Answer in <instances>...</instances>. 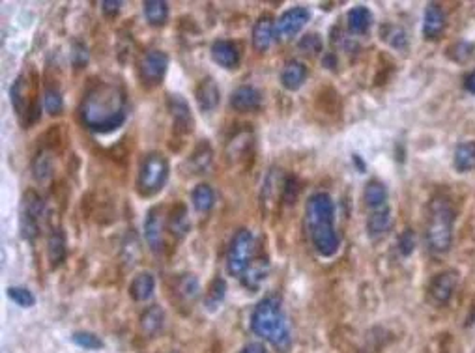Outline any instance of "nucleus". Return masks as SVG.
<instances>
[{"mask_svg": "<svg viewBox=\"0 0 475 353\" xmlns=\"http://www.w3.org/2000/svg\"><path fill=\"white\" fill-rule=\"evenodd\" d=\"M128 94L116 82L99 81L88 88L79 105V120L88 131L107 135L120 129L128 120Z\"/></svg>", "mask_w": 475, "mask_h": 353, "instance_id": "nucleus-1", "label": "nucleus"}, {"mask_svg": "<svg viewBox=\"0 0 475 353\" xmlns=\"http://www.w3.org/2000/svg\"><path fill=\"white\" fill-rule=\"evenodd\" d=\"M305 226L312 249L318 254L322 258H332L333 254H337L341 240L335 230V204L327 193H315L307 200Z\"/></svg>", "mask_w": 475, "mask_h": 353, "instance_id": "nucleus-2", "label": "nucleus"}, {"mask_svg": "<svg viewBox=\"0 0 475 353\" xmlns=\"http://www.w3.org/2000/svg\"><path fill=\"white\" fill-rule=\"evenodd\" d=\"M251 331L256 337L266 338L277 349H288L290 346V331L286 323L283 303L277 296H268L255 307L251 314Z\"/></svg>", "mask_w": 475, "mask_h": 353, "instance_id": "nucleus-3", "label": "nucleus"}, {"mask_svg": "<svg viewBox=\"0 0 475 353\" xmlns=\"http://www.w3.org/2000/svg\"><path fill=\"white\" fill-rule=\"evenodd\" d=\"M455 230V208L449 196L435 195L429 202V213L425 223L427 245L436 254H444L453 245Z\"/></svg>", "mask_w": 475, "mask_h": 353, "instance_id": "nucleus-4", "label": "nucleus"}, {"mask_svg": "<svg viewBox=\"0 0 475 353\" xmlns=\"http://www.w3.org/2000/svg\"><path fill=\"white\" fill-rule=\"evenodd\" d=\"M169 159L159 152H150L141 159L137 172V193L143 198H152L165 189L169 181Z\"/></svg>", "mask_w": 475, "mask_h": 353, "instance_id": "nucleus-5", "label": "nucleus"}, {"mask_svg": "<svg viewBox=\"0 0 475 353\" xmlns=\"http://www.w3.org/2000/svg\"><path fill=\"white\" fill-rule=\"evenodd\" d=\"M256 240L253 232L247 228H240L230 240L229 251H226V271L230 276H244L247 267L255 258Z\"/></svg>", "mask_w": 475, "mask_h": 353, "instance_id": "nucleus-6", "label": "nucleus"}, {"mask_svg": "<svg viewBox=\"0 0 475 353\" xmlns=\"http://www.w3.org/2000/svg\"><path fill=\"white\" fill-rule=\"evenodd\" d=\"M45 211V202L36 191H26L19 206V234L25 241H34L40 234L41 217Z\"/></svg>", "mask_w": 475, "mask_h": 353, "instance_id": "nucleus-7", "label": "nucleus"}, {"mask_svg": "<svg viewBox=\"0 0 475 353\" xmlns=\"http://www.w3.org/2000/svg\"><path fill=\"white\" fill-rule=\"evenodd\" d=\"M10 103L19 118L25 116V123H34L40 118L41 108L34 98H31V79L19 75L10 86Z\"/></svg>", "mask_w": 475, "mask_h": 353, "instance_id": "nucleus-8", "label": "nucleus"}, {"mask_svg": "<svg viewBox=\"0 0 475 353\" xmlns=\"http://www.w3.org/2000/svg\"><path fill=\"white\" fill-rule=\"evenodd\" d=\"M169 62V55L165 51H158V49L143 55V58L138 62V77H141L144 86H158L159 82L165 79V75H167Z\"/></svg>", "mask_w": 475, "mask_h": 353, "instance_id": "nucleus-9", "label": "nucleus"}, {"mask_svg": "<svg viewBox=\"0 0 475 353\" xmlns=\"http://www.w3.org/2000/svg\"><path fill=\"white\" fill-rule=\"evenodd\" d=\"M311 21V10L305 6H294L283 11L281 17L275 21L277 40L288 41L303 30V26Z\"/></svg>", "mask_w": 475, "mask_h": 353, "instance_id": "nucleus-10", "label": "nucleus"}, {"mask_svg": "<svg viewBox=\"0 0 475 353\" xmlns=\"http://www.w3.org/2000/svg\"><path fill=\"white\" fill-rule=\"evenodd\" d=\"M165 226H167V215L163 208L153 206L144 219V240L150 251L155 254L163 251L165 247Z\"/></svg>", "mask_w": 475, "mask_h": 353, "instance_id": "nucleus-11", "label": "nucleus"}, {"mask_svg": "<svg viewBox=\"0 0 475 353\" xmlns=\"http://www.w3.org/2000/svg\"><path fill=\"white\" fill-rule=\"evenodd\" d=\"M459 284V271L455 269H445L432 276L429 284V299L436 307H444L451 301Z\"/></svg>", "mask_w": 475, "mask_h": 353, "instance_id": "nucleus-12", "label": "nucleus"}, {"mask_svg": "<svg viewBox=\"0 0 475 353\" xmlns=\"http://www.w3.org/2000/svg\"><path fill=\"white\" fill-rule=\"evenodd\" d=\"M167 108L173 118L174 131L178 135H190L193 131V114H191L190 103L185 101L180 94H169L167 96Z\"/></svg>", "mask_w": 475, "mask_h": 353, "instance_id": "nucleus-13", "label": "nucleus"}, {"mask_svg": "<svg viewBox=\"0 0 475 353\" xmlns=\"http://www.w3.org/2000/svg\"><path fill=\"white\" fill-rule=\"evenodd\" d=\"M268 273H270V258L264 251L256 252L253 262L247 267V271L241 276V282L249 292H256L262 286V282L268 279Z\"/></svg>", "mask_w": 475, "mask_h": 353, "instance_id": "nucleus-14", "label": "nucleus"}, {"mask_svg": "<svg viewBox=\"0 0 475 353\" xmlns=\"http://www.w3.org/2000/svg\"><path fill=\"white\" fill-rule=\"evenodd\" d=\"M212 60L225 69H236L240 66V47L230 40H217L209 49Z\"/></svg>", "mask_w": 475, "mask_h": 353, "instance_id": "nucleus-15", "label": "nucleus"}, {"mask_svg": "<svg viewBox=\"0 0 475 353\" xmlns=\"http://www.w3.org/2000/svg\"><path fill=\"white\" fill-rule=\"evenodd\" d=\"M230 107L238 113H255L262 107V94L255 86H240L230 94Z\"/></svg>", "mask_w": 475, "mask_h": 353, "instance_id": "nucleus-16", "label": "nucleus"}, {"mask_svg": "<svg viewBox=\"0 0 475 353\" xmlns=\"http://www.w3.org/2000/svg\"><path fill=\"white\" fill-rule=\"evenodd\" d=\"M221 99V92L219 86H217V82L215 79L206 77L197 84L195 88V101L199 105V108L202 113H212L217 108Z\"/></svg>", "mask_w": 475, "mask_h": 353, "instance_id": "nucleus-17", "label": "nucleus"}, {"mask_svg": "<svg viewBox=\"0 0 475 353\" xmlns=\"http://www.w3.org/2000/svg\"><path fill=\"white\" fill-rule=\"evenodd\" d=\"M277 38L275 34V21L271 16H261L256 19L253 26V47L258 52H266L271 47L273 40Z\"/></svg>", "mask_w": 475, "mask_h": 353, "instance_id": "nucleus-18", "label": "nucleus"}, {"mask_svg": "<svg viewBox=\"0 0 475 353\" xmlns=\"http://www.w3.org/2000/svg\"><path fill=\"white\" fill-rule=\"evenodd\" d=\"M67 256V243H66V234L62 230L60 226H55L51 232H49V237H47V258H49V264H51L53 269L60 267L64 262H66Z\"/></svg>", "mask_w": 475, "mask_h": 353, "instance_id": "nucleus-19", "label": "nucleus"}, {"mask_svg": "<svg viewBox=\"0 0 475 353\" xmlns=\"http://www.w3.org/2000/svg\"><path fill=\"white\" fill-rule=\"evenodd\" d=\"M214 161V148L208 140H200L197 148L191 152L190 159L185 161V169L190 170V174H204L206 170L212 167Z\"/></svg>", "mask_w": 475, "mask_h": 353, "instance_id": "nucleus-20", "label": "nucleus"}, {"mask_svg": "<svg viewBox=\"0 0 475 353\" xmlns=\"http://www.w3.org/2000/svg\"><path fill=\"white\" fill-rule=\"evenodd\" d=\"M445 30V13L436 2L427 6L423 16V36L425 40H439Z\"/></svg>", "mask_w": 475, "mask_h": 353, "instance_id": "nucleus-21", "label": "nucleus"}, {"mask_svg": "<svg viewBox=\"0 0 475 353\" xmlns=\"http://www.w3.org/2000/svg\"><path fill=\"white\" fill-rule=\"evenodd\" d=\"M167 228H169V232L173 234L174 240H184L185 235L190 234L191 220L187 206L182 204V202L173 206V210H170L169 215H167Z\"/></svg>", "mask_w": 475, "mask_h": 353, "instance_id": "nucleus-22", "label": "nucleus"}, {"mask_svg": "<svg viewBox=\"0 0 475 353\" xmlns=\"http://www.w3.org/2000/svg\"><path fill=\"white\" fill-rule=\"evenodd\" d=\"M307 77H309V69L303 62L288 60L281 72V84L288 92H296L303 86Z\"/></svg>", "mask_w": 475, "mask_h": 353, "instance_id": "nucleus-23", "label": "nucleus"}, {"mask_svg": "<svg viewBox=\"0 0 475 353\" xmlns=\"http://www.w3.org/2000/svg\"><path fill=\"white\" fill-rule=\"evenodd\" d=\"M153 290H155V279L148 271L137 273L131 284H129V296L137 303L148 301L150 297L153 296Z\"/></svg>", "mask_w": 475, "mask_h": 353, "instance_id": "nucleus-24", "label": "nucleus"}, {"mask_svg": "<svg viewBox=\"0 0 475 353\" xmlns=\"http://www.w3.org/2000/svg\"><path fill=\"white\" fill-rule=\"evenodd\" d=\"M346 25L348 30L356 36L367 34L371 25H373V13L367 6H356L346 13Z\"/></svg>", "mask_w": 475, "mask_h": 353, "instance_id": "nucleus-25", "label": "nucleus"}, {"mask_svg": "<svg viewBox=\"0 0 475 353\" xmlns=\"http://www.w3.org/2000/svg\"><path fill=\"white\" fill-rule=\"evenodd\" d=\"M163 320H165V313L163 308L159 307V305H152L141 314V329H143V333L146 337H153V335H158L163 327Z\"/></svg>", "mask_w": 475, "mask_h": 353, "instance_id": "nucleus-26", "label": "nucleus"}, {"mask_svg": "<svg viewBox=\"0 0 475 353\" xmlns=\"http://www.w3.org/2000/svg\"><path fill=\"white\" fill-rule=\"evenodd\" d=\"M363 202L367 208L371 210H382L386 208V202H388V189L386 185L380 184V181H368L365 185V191H363Z\"/></svg>", "mask_w": 475, "mask_h": 353, "instance_id": "nucleus-27", "label": "nucleus"}, {"mask_svg": "<svg viewBox=\"0 0 475 353\" xmlns=\"http://www.w3.org/2000/svg\"><path fill=\"white\" fill-rule=\"evenodd\" d=\"M143 11L150 26H163L169 19V4L165 0H146L143 2Z\"/></svg>", "mask_w": 475, "mask_h": 353, "instance_id": "nucleus-28", "label": "nucleus"}, {"mask_svg": "<svg viewBox=\"0 0 475 353\" xmlns=\"http://www.w3.org/2000/svg\"><path fill=\"white\" fill-rule=\"evenodd\" d=\"M453 164L459 172H470L475 169V142L468 140V142L459 144L453 154Z\"/></svg>", "mask_w": 475, "mask_h": 353, "instance_id": "nucleus-29", "label": "nucleus"}, {"mask_svg": "<svg viewBox=\"0 0 475 353\" xmlns=\"http://www.w3.org/2000/svg\"><path fill=\"white\" fill-rule=\"evenodd\" d=\"M391 211L389 208H382V210L373 211L367 219V232L371 237H380L391 228Z\"/></svg>", "mask_w": 475, "mask_h": 353, "instance_id": "nucleus-30", "label": "nucleus"}, {"mask_svg": "<svg viewBox=\"0 0 475 353\" xmlns=\"http://www.w3.org/2000/svg\"><path fill=\"white\" fill-rule=\"evenodd\" d=\"M191 202L193 208L199 213H208L215 204V193L208 184H199L191 193Z\"/></svg>", "mask_w": 475, "mask_h": 353, "instance_id": "nucleus-31", "label": "nucleus"}, {"mask_svg": "<svg viewBox=\"0 0 475 353\" xmlns=\"http://www.w3.org/2000/svg\"><path fill=\"white\" fill-rule=\"evenodd\" d=\"M176 293H178L185 303H193L200 296V282L199 279L191 273H185L176 282Z\"/></svg>", "mask_w": 475, "mask_h": 353, "instance_id": "nucleus-32", "label": "nucleus"}, {"mask_svg": "<svg viewBox=\"0 0 475 353\" xmlns=\"http://www.w3.org/2000/svg\"><path fill=\"white\" fill-rule=\"evenodd\" d=\"M225 296H226L225 279H221V276H215L214 281L209 282L208 292H206V297H204L206 308H209V310H215V308L219 307L221 303H223Z\"/></svg>", "mask_w": 475, "mask_h": 353, "instance_id": "nucleus-33", "label": "nucleus"}, {"mask_svg": "<svg viewBox=\"0 0 475 353\" xmlns=\"http://www.w3.org/2000/svg\"><path fill=\"white\" fill-rule=\"evenodd\" d=\"M43 108L47 114L51 116H58L64 111V99H62V92L57 86H45L43 90Z\"/></svg>", "mask_w": 475, "mask_h": 353, "instance_id": "nucleus-34", "label": "nucleus"}, {"mask_svg": "<svg viewBox=\"0 0 475 353\" xmlns=\"http://www.w3.org/2000/svg\"><path fill=\"white\" fill-rule=\"evenodd\" d=\"M32 172H34V179L38 184H45L47 179L53 176V159L47 155V152L38 154L32 164Z\"/></svg>", "mask_w": 475, "mask_h": 353, "instance_id": "nucleus-35", "label": "nucleus"}, {"mask_svg": "<svg viewBox=\"0 0 475 353\" xmlns=\"http://www.w3.org/2000/svg\"><path fill=\"white\" fill-rule=\"evenodd\" d=\"M6 293H8V297H10L11 301L23 308H31L36 305V297H34V293H32L28 288L10 286L6 290Z\"/></svg>", "mask_w": 475, "mask_h": 353, "instance_id": "nucleus-36", "label": "nucleus"}, {"mask_svg": "<svg viewBox=\"0 0 475 353\" xmlns=\"http://www.w3.org/2000/svg\"><path fill=\"white\" fill-rule=\"evenodd\" d=\"M72 340L79 346V348L92 349V352L103 348L102 338L97 337V335L90 333V331H75V333L72 335Z\"/></svg>", "mask_w": 475, "mask_h": 353, "instance_id": "nucleus-37", "label": "nucleus"}, {"mask_svg": "<svg viewBox=\"0 0 475 353\" xmlns=\"http://www.w3.org/2000/svg\"><path fill=\"white\" fill-rule=\"evenodd\" d=\"M300 51L309 57H317L318 52H322V38L318 34H305L300 40Z\"/></svg>", "mask_w": 475, "mask_h": 353, "instance_id": "nucleus-38", "label": "nucleus"}, {"mask_svg": "<svg viewBox=\"0 0 475 353\" xmlns=\"http://www.w3.org/2000/svg\"><path fill=\"white\" fill-rule=\"evenodd\" d=\"M297 193H300V187H297V179L294 176H286L283 179V189H281V198L285 204L292 206L296 202Z\"/></svg>", "mask_w": 475, "mask_h": 353, "instance_id": "nucleus-39", "label": "nucleus"}, {"mask_svg": "<svg viewBox=\"0 0 475 353\" xmlns=\"http://www.w3.org/2000/svg\"><path fill=\"white\" fill-rule=\"evenodd\" d=\"M414 251H415V234L412 228H406V230L399 235V252L404 256V258H408V256H412V252Z\"/></svg>", "mask_w": 475, "mask_h": 353, "instance_id": "nucleus-40", "label": "nucleus"}, {"mask_svg": "<svg viewBox=\"0 0 475 353\" xmlns=\"http://www.w3.org/2000/svg\"><path fill=\"white\" fill-rule=\"evenodd\" d=\"M87 62H88V49L82 45L81 41H75L72 47V64L77 67V69H81Z\"/></svg>", "mask_w": 475, "mask_h": 353, "instance_id": "nucleus-41", "label": "nucleus"}, {"mask_svg": "<svg viewBox=\"0 0 475 353\" xmlns=\"http://www.w3.org/2000/svg\"><path fill=\"white\" fill-rule=\"evenodd\" d=\"M391 32L393 34H386V38L383 40H388L389 43L393 47H397V49H404L406 47V34H404V30H400V28H391Z\"/></svg>", "mask_w": 475, "mask_h": 353, "instance_id": "nucleus-42", "label": "nucleus"}, {"mask_svg": "<svg viewBox=\"0 0 475 353\" xmlns=\"http://www.w3.org/2000/svg\"><path fill=\"white\" fill-rule=\"evenodd\" d=\"M120 8H122V2H120V0H103L102 2V11L109 17L116 16L118 11H120Z\"/></svg>", "mask_w": 475, "mask_h": 353, "instance_id": "nucleus-43", "label": "nucleus"}, {"mask_svg": "<svg viewBox=\"0 0 475 353\" xmlns=\"http://www.w3.org/2000/svg\"><path fill=\"white\" fill-rule=\"evenodd\" d=\"M240 353H268V349L264 344L251 342V344H247V346H244Z\"/></svg>", "mask_w": 475, "mask_h": 353, "instance_id": "nucleus-44", "label": "nucleus"}, {"mask_svg": "<svg viewBox=\"0 0 475 353\" xmlns=\"http://www.w3.org/2000/svg\"><path fill=\"white\" fill-rule=\"evenodd\" d=\"M464 88L468 90V92L474 94V96H475V69L470 73V75H468V77L464 79Z\"/></svg>", "mask_w": 475, "mask_h": 353, "instance_id": "nucleus-45", "label": "nucleus"}, {"mask_svg": "<svg viewBox=\"0 0 475 353\" xmlns=\"http://www.w3.org/2000/svg\"><path fill=\"white\" fill-rule=\"evenodd\" d=\"M352 161H354V167H358L359 172H365V170H367V167H365V163H363L361 155L354 154V155H352Z\"/></svg>", "mask_w": 475, "mask_h": 353, "instance_id": "nucleus-46", "label": "nucleus"}, {"mask_svg": "<svg viewBox=\"0 0 475 353\" xmlns=\"http://www.w3.org/2000/svg\"><path fill=\"white\" fill-rule=\"evenodd\" d=\"M324 67L335 69V67H337V58L333 57V55H327V57L324 58Z\"/></svg>", "mask_w": 475, "mask_h": 353, "instance_id": "nucleus-47", "label": "nucleus"}]
</instances>
